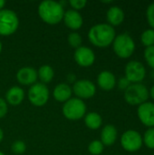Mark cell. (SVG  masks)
<instances>
[{"label":"cell","instance_id":"obj_1","mask_svg":"<svg viewBox=\"0 0 154 155\" xmlns=\"http://www.w3.org/2000/svg\"><path fill=\"white\" fill-rule=\"evenodd\" d=\"M116 36L113 26L109 24H97L88 32L90 42L97 47H107L113 44Z\"/></svg>","mask_w":154,"mask_h":155},{"label":"cell","instance_id":"obj_2","mask_svg":"<svg viewBox=\"0 0 154 155\" xmlns=\"http://www.w3.org/2000/svg\"><path fill=\"white\" fill-rule=\"evenodd\" d=\"M38 14L44 23L55 25L63 20L64 10V6L59 2L44 0L41 2L38 6Z\"/></svg>","mask_w":154,"mask_h":155},{"label":"cell","instance_id":"obj_3","mask_svg":"<svg viewBox=\"0 0 154 155\" xmlns=\"http://www.w3.org/2000/svg\"><path fill=\"white\" fill-rule=\"evenodd\" d=\"M112 45L115 54L123 59L131 57L136 48L133 38L128 33H123L116 35Z\"/></svg>","mask_w":154,"mask_h":155},{"label":"cell","instance_id":"obj_4","mask_svg":"<svg viewBox=\"0 0 154 155\" xmlns=\"http://www.w3.org/2000/svg\"><path fill=\"white\" fill-rule=\"evenodd\" d=\"M150 97L148 87L143 83L132 84L124 91V100L131 105H141L148 102Z\"/></svg>","mask_w":154,"mask_h":155},{"label":"cell","instance_id":"obj_5","mask_svg":"<svg viewBox=\"0 0 154 155\" xmlns=\"http://www.w3.org/2000/svg\"><path fill=\"white\" fill-rule=\"evenodd\" d=\"M19 25V19L15 12L10 9L0 10V35L14 34Z\"/></svg>","mask_w":154,"mask_h":155},{"label":"cell","instance_id":"obj_6","mask_svg":"<svg viewBox=\"0 0 154 155\" xmlns=\"http://www.w3.org/2000/svg\"><path fill=\"white\" fill-rule=\"evenodd\" d=\"M86 105L82 99L70 98L63 106V114L65 118L69 120H79L85 115Z\"/></svg>","mask_w":154,"mask_h":155},{"label":"cell","instance_id":"obj_7","mask_svg":"<svg viewBox=\"0 0 154 155\" xmlns=\"http://www.w3.org/2000/svg\"><path fill=\"white\" fill-rule=\"evenodd\" d=\"M124 74V77H126L131 84H140L143 83L146 77V68L140 61L132 60L126 64Z\"/></svg>","mask_w":154,"mask_h":155},{"label":"cell","instance_id":"obj_8","mask_svg":"<svg viewBox=\"0 0 154 155\" xmlns=\"http://www.w3.org/2000/svg\"><path fill=\"white\" fill-rule=\"evenodd\" d=\"M143 135L135 130H127L121 137V145L128 153H134L143 147Z\"/></svg>","mask_w":154,"mask_h":155},{"label":"cell","instance_id":"obj_9","mask_svg":"<svg viewBox=\"0 0 154 155\" xmlns=\"http://www.w3.org/2000/svg\"><path fill=\"white\" fill-rule=\"evenodd\" d=\"M28 99L35 106L44 105L49 99V90L44 84L35 83L28 91Z\"/></svg>","mask_w":154,"mask_h":155},{"label":"cell","instance_id":"obj_10","mask_svg":"<svg viewBox=\"0 0 154 155\" xmlns=\"http://www.w3.org/2000/svg\"><path fill=\"white\" fill-rule=\"evenodd\" d=\"M73 91L79 99H88L93 97L96 93L94 84L87 79L78 80L74 83Z\"/></svg>","mask_w":154,"mask_h":155},{"label":"cell","instance_id":"obj_11","mask_svg":"<svg viewBox=\"0 0 154 155\" xmlns=\"http://www.w3.org/2000/svg\"><path fill=\"white\" fill-rule=\"evenodd\" d=\"M137 115L140 122L148 128L154 127V103L145 102L138 106Z\"/></svg>","mask_w":154,"mask_h":155},{"label":"cell","instance_id":"obj_12","mask_svg":"<svg viewBox=\"0 0 154 155\" xmlns=\"http://www.w3.org/2000/svg\"><path fill=\"white\" fill-rule=\"evenodd\" d=\"M75 62L83 67L91 66L95 61V54L93 51L87 46H80L74 52Z\"/></svg>","mask_w":154,"mask_h":155},{"label":"cell","instance_id":"obj_13","mask_svg":"<svg viewBox=\"0 0 154 155\" xmlns=\"http://www.w3.org/2000/svg\"><path fill=\"white\" fill-rule=\"evenodd\" d=\"M37 76L36 70L32 67H23L19 69L16 74L17 81L23 85H33L35 84Z\"/></svg>","mask_w":154,"mask_h":155},{"label":"cell","instance_id":"obj_14","mask_svg":"<svg viewBox=\"0 0 154 155\" xmlns=\"http://www.w3.org/2000/svg\"><path fill=\"white\" fill-rule=\"evenodd\" d=\"M97 84L101 89L104 91H111L115 87L117 81L115 75L112 72L105 70V71H102L98 74Z\"/></svg>","mask_w":154,"mask_h":155},{"label":"cell","instance_id":"obj_15","mask_svg":"<svg viewBox=\"0 0 154 155\" xmlns=\"http://www.w3.org/2000/svg\"><path fill=\"white\" fill-rule=\"evenodd\" d=\"M63 19L65 25L72 30H77L83 25L82 15L74 9H70L64 12Z\"/></svg>","mask_w":154,"mask_h":155},{"label":"cell","instance_id":"obj_16","mask_svg":"<svg viewBox=\"0 0 154 155\" xmlns=\"http://www.w3.org/2000/svg\"><path fill=\"white\" fill-rule=\"evenodd\" d=\"M118 136V132L113 124L105 125L101 132V142L104 146H112L115 143Z\"/></svg>","mask_w":154,"mask_h":155},{"label":"cell","instance_id":"obj_17","mask_svg":"<svg viewBox=\"0 0 154 155\" xmlns=\"http://www.w3.org/2000/svg\"><path fill=\"white\" fill-rule=\"evenodd\" d=\"M106 18H107L108 24L110 25H112V26L120 25L124 20V12L118 5L111 6L107 10Z\"/></svg>","mask_w":154,"mask_h":155},{"label":"cell","instance_id":"obj_18","mask_svg":"<svg viewBox=\"0 0 154 155\" xmlns=\"http://www.w3.org/2000/svg\"><path fill=\"white\" fill-rule=\"evenodd\" d=\"M25 98V92L19 86H12L5 94V102L11 105L20 104Z\"/></svg>","mask_w":154,"mask_h":155},{"label":"cell","instance_id":"obj_19","mask_svg":"<svg viewBox=\"0 0 154 155\" xmlns=\"http://www.w3.org/2000/svg\"><path fill=\"white\" fill-rule=\"evenodd\" d=\"M73 90L66 84H59L54 89V97L56 101L65 103L71 98Z\"/></svg>","mask_w":154,"mask_h":155},{"label":"cell","instance_id":"obj_20","mask_svg":"<svg viewBox=\"0 0 154 155\" xmlns=\"http://www.w3.org/2000/svg\"><path fill=\"white\" fill-rule=\"evenodd\" d=\"M84 124L85 125L91 130H97L101 127L103 124L102 116L95 112L89 113L84 117Z\"/></svg>","mask_w":154,"mask_h":155},{"label":"cell","instance_id":"obj_21","mask_svg":"<svg viewBox=\"0 0 154 155\" xmlns=\"http://www.w3.org/2000/svg\"><path fill=\"white\" fill-rule=\"evenodd\" d=\"M54 73L53 68L48 64L42 65L39 68L38 73H37V75L40 78L42 84H46V83L51 82V80L54 78Z\"/></svg>","mask_w":154,"mask_h":155},{"label":"cell","instance_id":"obj_22","mask_svg":"<svg viewBox=\"0 0 154 155\" xmlns=\"http://www.w3.org/2000/svg\"><path fill=\"white\" fill-rule=\"evenodd\" d=\"M141 42L145 48L154 45V29L149 28L144 30L141 35Z\"/></svg>","mask_w":154,"mask_h":155},{"label":"cell","instance_id":"obj_23","mask_svg":"<svg viewBox=\"0 0 154 155\" xmlns=\"http://www.w3.org/2000/svg\"><path fill=\"white\" fill-rule=\"evenodd\" d=\"M143 144L151 150H154V127L148 128L143 136Z\"/></svg>","mask_w":154,"mask_h":155},{"label":"cell","instance_id":"obj_24","mask_svg":"<svg viewBox=\"0 0 154 155\" xmlns=\"http://www.w3.org/2000/svg\"><path fill=\"white\" fill-rule=\"evenodd\" d=\"M103 149H104V145L99 140L93 141L92 143H90L88 146L89 153L93 155H100L103 152Z\"/></svg>","mask_w":154,"mask_h":155},{"label":"cell","instance_id":"obj_25","mask_svg":"<svg viewBox=\"0 0 154 155\" xmlns=\"http://www.w3.org/2000/svg\"><path fill=\"white\" fill-rule=\"evenodd\" d=\"M144 59L147 63V64L153 70L154 69V45L146 47L143 53Z\"/></svg>","mask_w":154,"mask_h":155},{"label":"cell","instance_id":"obj_26","mask_svg":"<svg viewBox=\"0 0 154 155\" xmlns=\"http://www.w3.org/2000/svg\"><path fill=\"white\" fill-rule=\"evenodd\" d=\"M82 41H83L82 36L76 32H73V33L69 34V35H68V43L72 47H74L77 49L78 47L81 46Z\"/></svg>","mask_w":154,"mask_h":155},{"label":"cell","instance_id":"obj_27","mask_svg":"<svg viewBox=\"0 0 154 155\" xmlns=\"http://www.w3.org/2000/svg\"><path fill=\"white\" fill-rule=\"evenodd\" d=\"M11 150L15 154H23L26 150V145L23 141H15L12 143Z\"/></svg>","mask_w":154,"mask_h":155},{"label":"cell","instance_id":"obj_28","mask_svg":"<svg viewBox=\"0 0 154 155\" xmlns=\"http://www.w3.org/2000/svg\"><path fill=\"white\" fill-rule=\"evenodd\" d=\"M146 19L152 29H154V3L148 5L146 9Z\"/></svg>","mask_w":154,"mask_h":155},{"label":"cell","instance_id":"obj_29","mask_svg":"<svg viewBox=\"0 0 154 155\" xmlns=\"http://www.w3.org/2000/svg\"><path fill=\"white\" fill-rule=\"evenodd\" d=\"M87 2L85 0H71L70 5L72 7H74V10H79L85 6Z\"/></svg>","mask_w":154,"mask_h":155},{"label":"cell","instance_id":"obj_30","mask_svg":"<svg viewBox=\"0 0 154 155\" xmlns=\"http://www.w3.org/2000/svg\"><path fill=\"white\" fill-rule=\"evenodd\" d=\"M117 84H118V87H119V89L120 90H123V91H125L132 84L128 81V79L126 78V77H121L119 80H118V82H117Z\"/></svg>","mask_w":154,"mask_h":155},{"label":"cell","instance_id":"obj_31","mask_svg":"<svg viewBox=\"0 0 154 155\" xmlns=\"http://www.w3.org/2000/svg\"><path fill=\"white\" fill-rule=\"evenodd\" d=\"M7 103L3 98H0V119L7 114Z\"/></svg>","mask_w":154,"mask_h":155},{"label":"cell","instance_id":"obj_32","mask_svg":"<svg viewBox=\"0 0 154 155\" xmlns=\"http://www.w3.org/2000/svg\"><path fill=\"white\" fill-rule=\"evenodd\" d=\"M149 94H150V97L154 100V84L151 87V89L149 90Z\"/></svg>","mask_w":154,"mask_h":155},{"label":"cell","instance_id":"obj_33","mask_svg":"<svg viewBox=\"0 0 154 155\" xmlns=\"http://www.w3.org/2000/svg\"><path fill=\"white\" fill-rule=\"evenodd\" d=\"M5 0H0V10L3 9V7L5 6Z\"/></svg>","mask_w":154,"mask_h":155},{"label":"cell","instance_id":"obj_34","mask_svg":"<svg viewBox=\"0 0 154 155\" xmlns=\"http://www.w3.org/2000/svg\"><path fill=\"white\" fill-rule=\"evenodd\" d=\"M3 137H4V134H3L2 129L0 128V143H1V142H2V140H3Z\"/></svg>","mask_w":154,"mask_h":155},{"label":"cell","instance_id":"obj_35","mask_svg":"<svg viewBox=\"0 0 154 155\" xmlns=\"http://www.w3.org/2000/svg\"><path fill=\"white\" fill-rule=\"evenodd\" d=\"M152 77L154 79V69L152 71Z\"/></svg>","mask_w":154,"mask_h":155},{"label":"cell","instance_id":"obj_36","mask_svg":"<svg viewBox=\"0 0 154 155\" xmlns=\"http://www.w3.org/2000/svg\"><path fill=\"white\" fill-rule=\"evenodd\" d=\"M1 51H2V44L0 42V53H1Z\"/></svg>","mask_w":154,"mask_h":155},{"label":"cell","instance_id":"obj_37","mask_svg":"<svg viewBox=\"0 0 154 155\" xmlns=\"http://www.w3.org/2000/svg\"><path fill=\"white\" fill-rule=\"evenodd\" d=\"M0 155H5V153H2V152H1V151H0Z\"/></svg>","mask_w":154,"mask_h":155},{"label":"cell","instance_id":"obj_38","mask_svg":"<svg viewBox=\"0 0 154 155\" xmlns=\"http://www.w3.org/2000/svg\"><path fill=\"white\" fill-rule=\"evenodd\" d=\"M153 155H154V154H153Z\"/></svg>","mask_w":154,"mask_h":155}]
</instances>
